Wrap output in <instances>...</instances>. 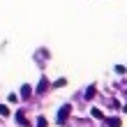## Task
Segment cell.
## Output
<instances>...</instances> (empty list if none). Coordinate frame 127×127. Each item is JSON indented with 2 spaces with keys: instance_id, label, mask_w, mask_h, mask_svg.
Segmentation results:
<instances>
[{
  "instance_id": "obj_1",
  "label": "cell",
  "mask_w": 127,
  "mask_h": 127,
  "mask_svg": "<svg viewBox=\"0 0 127 127\" xmlns=\"http://www.w3.org/2000/svg\"><path fill=\"white\" fill-rule=\"evenodd\" d=\"M69 113H72V106H69V104H65V106L60 109V111H58V118H56V123L58 125H67V118H69Z\"/></svg>"
},
{
  "instance_id": "obj_2",
  "label": "cell",
  "mask_w": 127,
  "mask_h": 127,
  "mask_svg": "<svg viewBox=\"0 0 127 127\" xmlns=\"http://www.w3.org/2000/svg\"><path fill=\"white\" fill-rule=\"evenodd\" d=\"M16 123H19L21 127H28V125H30V123H26V116H23V111H19V113H16Z\"/></svg>"
},
{
  "instance_id": "obj_3",
  "label": "cell",
  "mask_w": 127,
  "mask_h": 127,
  "mask_svg": "<svg viewBox=\"0 0 127 127\" xmlns=\"http://www.w3.org/2000/svg\"><path fill=\"white\" fill-rule=\"evenodd\" d=\"M30 95H32V88L30 86H23V88H21V97H23V99H28Z\"/></svg>"
},
{
  "instance_id": "obj_4",
  "label": "cell",
  "mask_w": 127,
  "mask_h": 127,
  "mask_svg": "<svg viewBox=\"0 0 127 127\" xmlns=\"http://www.w3.org/2000/svg\"><path fill=\"white\" fill-rule=\"evenodd\" d=\"M46 88H49V81H46V79H42V81H39V86H37V93H44Z\"/></svg>"
},
{
  "instance_id": "obj_5",
  "label": "cell",
  "mask_w": 127,
  "mask_h": 127,
  "mask_svg": "<svg viewBox=\"0 0 127 127\" xmlns=\"http://www.w3.org/2000/svg\"><path fill=\"white\" fill-rule=\"evenodd\" d=\"M106 125H109V127H120V118H109Z\"/></svg>"
},
{
  "instance_id": "obj_6",
  "label": "cell",
  "mask_w": 127,
  "mask_h": 127,
  "mask_svg": "<svg viewBox=\"0 0 127 127\" xmlns=\"http://www.w3.org/2000/svg\"><path fill=\"white\" fill-rule=\"evenodd\" d=\"M95 86H90V88H88V90H86V99H93V97H95Z\"/></svg>"
},
{
  "instance_id": "obj_7",
  "label": "cell",
  "mask_w": 127,
  "mask_h": 127,
  "mask_svg": "<svg viewBox=\"0 0 127 127\" xmlns=\"http://www.w3.org/2000/svg\"><path fill=\"white\" fill-rule=\"evenodd\" d=\"M49 123H46V118H44V116H39V118H37V127H46Z\"/></svg>"
},
{
  "instance_id": "obj_8",
  "label": "cell",
  "mask_w": 127,
  "mask_h": 127,
  "mask_svg": "<svg viewBox=\"0 0 127 127\" xmlns=\"http://www.w3.org/2000/svg\"><path fill=\"white\" fill-rule=\"evenodd\" d=\"M93 118H97V120H102V118H104V113H102L99 109H93Z\"/></svg>"
},
{
  "instance_id": "obj_9",
  "label": "cell",
  "mask_w": 127,
  "mask_h": 127,
  "mask_svg": "<svg viewBox=\"0 0 127 127\" xmlns=\"http://www.w3.org/2000/svg\"><path fill=\"white\" fill-rule=\"evenodd\" d=\"M63 86H67V81H65V79H58L56 83H53V88H63Z\"/></svg>"
},
{
  "instance_id": "obj_10",
  "label": "cell",
  "mask_w": 127,
  "mask_h": 127,
  "mask_svg": "<svg viewBox=\"0 0 127 127\" xmlns=\"http://www.w3.org/2000/svg\"><path fill=\"white\" fill-rule=\"evenodd\" d=\"M0 116H9V109H7L5 104H0Z\"/></svg>"
},
{
  "instance_id": "obj_11",
  "label": "cell",
  "mask_w": 127,
  "mask_h": 127,
  "mask_svg": "<svg viewBox=\"0 0 127 127\" xmlns=\"http://www.w3.org/2000/svg\"><path fill=\"white\" fill-rule=\"evenodd\" d=\"M16 102H19V95L12 93V95H9V104H16Z\"/></svg>"
},
{
  "instance_id": "obj_12",
  "label": "cell",
  "mask_w": 127,
  "mask_h": 127,
  "mask_svg": "<svg viewBox=\"0 0 127 127\" xmlns=\"http://www.w3.org/2000/svg\"><path fill=\"white\" fill-rule=\"evenodd\" d=\"M116 72H118V74H125V72H127V67H123V65H118V67H116Z\"/></svg>"
}]
</instances>
